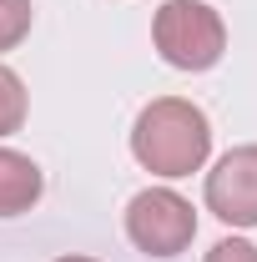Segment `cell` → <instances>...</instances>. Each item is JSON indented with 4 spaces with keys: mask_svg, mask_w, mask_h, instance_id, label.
I'll list each match as a JSON object with an SVG mask.
<instances>
[{
    "mask_svg": "<svg viewBox=\"0 0 257 262\" xmlns=\"http://www.w3.org/2000/svg\"><path fill=\"white\" fill-rule=\"evenodd\" d=\"M131 151L152 177H192L212 151V126H207L202 106L182 96H161L136 116Z\"/></svg>",
    "mask_w": 257,
    "mask_h": 262,
    "instance_id": "6da1fadb",
    "label": "cell"
},
{
    "mask_svg": "<svg viewBox=\"0 0 257 262\" xmlns=\"http://www.w3.org/2000/svg\"><path fill=\"white\" fill-rule=\"evenodd\" d=\"M152 35H157V51L177 71H207L227 51V26L207 0H166L157 10Z\"/></svg>",
    "mask_w": 257,
    "mask_h": 262,
    "instance_id": "7a4b0ae2",
    "label": "cell"
},
{
    "mask_svg": "<svg viewBox=\"0 0 257 262\" xmlns=\"http://www.w3.org/2000/svg\"><path fill=\"white\" fill-rule=\"evenodd\" d=\"M126 237L146 257H177L197 237V212H192V202L177 196L172 187H146V192L131 196V207H126Z\"/></svg>",
    "mask_w": 257,
    "mask_h": 262,
    "instance_id": "3957f363",
    "label": "cell"
},
{
    "mask_svg": "<svg viewBox=\"0 0 257 262\" xmlns=\"http://www.w3.org/2000/svg\"><path fill=\"white\" fill-rule=\"evenodd\" d=\"M207 207L227 227H257V146H237L207 171Z\"/></svg>",
    "mask_w": 257,
    "mask_h": 262,
    "instance_id": "277c9868",
    "label": "cell"
},
{
    "mask_svg": "<svg viewBox=\"0 0 257 262\" xmlns=\"http://www.w3.org/2000/svg\"><path fill=\"white\" fill-rule=\"evenodd\" d=\"M40 196V166L10 146H0V217H20Z\"/></svg>",
    "mask_w": 257,
    "mask_h": 262,
    "instance_id": "5b68a950",
    "label": "cell"
},
{
    "mask_svg": "<svg viewBox=\"0 0 257 262\" xmlns=\"http://www.w3.org/2000/svg\"><path fill=\"white\" fill-rule=\"evenodd\" d=\"M20 121H26V86L10 66H0V136L20 131Z\"/></svg>",
    "mask_w": 257,
    "mask_h": 262,
    "instance_id": "8992f818",
    "label": "cell"
},
{
    "mask_svg": "<svg viewBox=\"0 0 257 262\" xmlns=\"http://www.w3.org/2000/svg\"><path fill=\"white\" fill-rule=\"evenodd\" d=\"M31 31V0H0V51L20 46Z\"/></svg>",
    "mask_w": 257,
    "mask_h": 262,
    "instance_id": "52a82bcc",
    "label": "cell"
},
{
    "mask_svg": "<svg viewBox=\"0 0 257 262\" xmlns=\"http://www.w3.org/2000/svg\"><path fill=\"white\" fill-rule=\"evenodd\" d=\"M207 262H257V247L242 242V237H222V242L207 252Z\"/></svg>",
    "mask_w": 257,
    "mask_h": 262,
    "instance_id": "ba28073f",
    "label": "cell"
},
{
    "mask_svg": "<svg viewBox=\"0 0 257 262\" xmlns=\"http://www.w3.org/2000/svg\"><path fill=\"white\" fill-rule=\"evenodd\" d=\"M61 262H96V257H61Z\"/></svg>",
    "mask_w": 257,
    "mask_h": 262,
    "instance_id": "9c48e42d",
    "label": "cell"
}]
</instances>
